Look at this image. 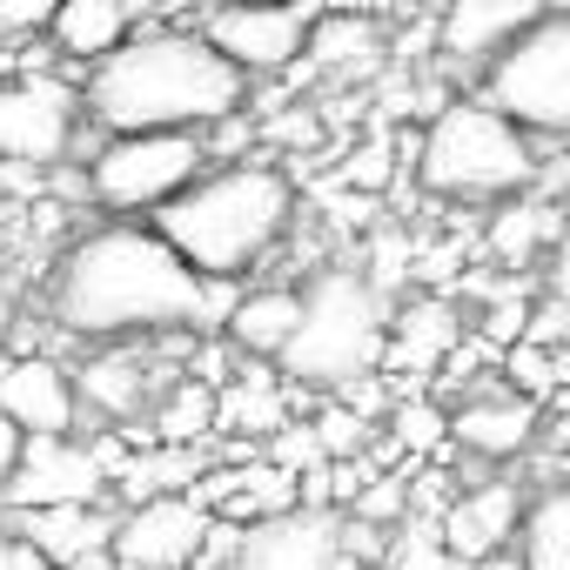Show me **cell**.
Segmentation results:
<instances>
[{"mask_svg":"<svg viewBox=\"0 0 570 570\" xmlns=\"http://www.w3.org/2000/svg\"><path fill=\"white\" fill-rule=\"evenodd\" d=\"M48 323L81 343L202 330V275L135 222L81 235L48 275Z\"/></svg>","mask_w":570,"mask_h":570,"instance_id":"cell-1","label":"cell"},{"mask_svg":"<svg viewBox=\"0 0 570 570\" xmlns=\"http://www.w3.org/2000/svg\"><path fill=\"white\" fill-rule=\"evenodd\" d=\"M81 108L101 135L128 128H215L248 108V75L188 28L161 35H128L115 55L88 68Z\"/></svg>","mask_w":570,"mask_h":570,"instance_id":"cell-2","label":"cell"},{"mask_svg":"<svg viewBox=\"0 0 570 570\" xmlns=\"http://www.w3.org/2000/svg\"><path fill=\"white\" fill-rule=\"evenodd\" d=\"M296 222V181L268 161L202 168L181 195L155 208V235L195 275H248L268 248H282Z\"/></svg>","mask_w":570,"mask_h":570,"instance_id":"cell-3","label":"cell"},{"mask_svg":"<svg viewBox=\"0 0 570 570\" xmlns=\"http://www.w3.org/2000/svg\"><path fill=\"white\" fill-rule=\"evenodd\" d=\"M543 175V155H537V135H523L503 108H490L483 95L476 101H450L430 115L423 141H416V181L436 195V202H503V195H523L537 188Z\"/></svg>","mask_w":570,"mask_h":570,"instance_id":"cell-4","label":"cell"},{"mask_svg":"<svg viewBox=\"0 0 570 570\" xmlns=\"http://www.w3.org/2000/svg\"><path fill=\"white\" fill-rule=\"evenodd\" d=\"M390 336V296L363 268H316L303 289L296 336L282 343V376L296 390H343L350 376H370L383 363Z\"/></svg>","mask_w":570,"mask_h":570,"instance_id":"cell-5","label":"cell"},{"mask_svg":"<svg viewBox=\"0 0 570 570\" xmlns=\"http://www.w3.org/2000/svg\"><path fill=\"white\" fill-rule=\"evenodd\" d=\"M483 101L537 141H570V14H537L483 61Z\"/></svg>","mask_w":570,"mask_h":570,"instance_id":"cell-6","label":"cell"},{"mask_svg":"<svg viewBox=\"0 0 570 570\" xmlns=\"http://www.w3.org/2000/svg\"><path fill=\"white\" fill-rule=\"evenodd\" d=\"M88 202L108 215H155L168 195H181L208 168L202 128H128L108 135L88 161Z\"/></svg>","mask_w":570,"mask_h":570,"instance_id":"cell-7","label":"cell"},{"mask_svg":"<svg viewBox=\"0 0 570 570\" xmlns=\"http://www.w3.org/2000/svg\"><path fill=\"white\" fill-rule=\"evenodd\" d=\"M316 14V0H215V8H202V35L242 75H275L303 61Z\"/></svg>","mask_w":570,"mask_h":570,"instance_id":"cell-8","label":"cell"},{"mask_svg":"<svg viewBox=\"0 0 570 570\" xmlns=\"http://www.w3.org/2000/svg\"><path fill=\"white\" fill-rule=\"evenodd\" d=\"M75 115H81V95L61 75L35 68L21 81H0V161H21V168L68 161Z\"/></svg>","mask_w":570,"mask_h":570,"instance_id":"cell-9","label":"cell"},{"mask_svg":"<svg viewBox=\"0 0 570 570\" xmlns=\"http://www.w3.org/2000/svg\"><path fill=\"white\" fill-rule=\"evenodd\" d=\"M202 537H208V510L188 490H161L141 497L128 517H115L108 550L121 570H188L202 557Z\"/></svg>","mask_w":570,"mask_h":570,"instance_id":"cell-10","label":"cell"},{"mask_svg":"<svg viewBox=\"0 0 570 570\" xmlns=\"http://www.w3.org/2000/svg\"><path fill=\"white\" fill-rule=\"evenodd\" d=\"M108 470L75 436H28L14 476L0 483V510H35V503H101Z\"/></svg>","mask_w":570,"mask_h":570,"instance_id":"cell-11","label":"cell"},{"mask_svg":"<svg viewBox=\"0 0 570 570\" xmlns=\"http://www.w3.org/2000/svg\"><path fill=\"white\" fill-rule=\"evenodd\" d=\"M235 570H336V517L330 510H268L242 523Z\"/></svg>","mask_w":570,"mask_h":570,"instance_id":"cell-12","label":"cell"},{"mask_svg":"<svg viewBox=\"0 0 570 570\" xmlns=\"http://www.w3.org/2000/svg\"><path fill=\"white\" fill-rule=\"evenodd\" d=\"M0 410H8L28 436H75L81 423V390L75 370H61L55 356H0Z\"/></svg>","mask_w":570,"mask_h":570,"instance_id":"cell-13","label":"cell"},{"mask_svg":"<svg viewBox=\"0 0 570 570\" xmlns=\"http://www.w3.org/2000/svg\"><path fill=\"white\" fill-rule=\"evenodd\" d=\"M450 443L483 463H510L537 443V403L517 390H476L463 410H450Z\"/></svg>","mask_w":570,"mask_h":570,"instance_id":"cell-14","label":"cell"},{"mask_svg":"<svg viewBox=\"0 0 570 570\" xmlns=\"http://www.w3.org/2000/svg\"><path fill=\"white\" fill-rule=\"evenodd\" d=\"M75 390H81V403H88L95 416H115V423H135V416L161 396V383L148 376V350H141V336L101 343V350L75 370Z\"/></svg>","mask_w":570,"mask_h":570,"instance_id":"cell-15","label":"cell"},{"mask_svg":"<svg viewBox=\"0 0 570 570\" xmlns=\"http://www.w3.org/2000/svg\"><path fill=\"white\" fill-rule=\"evenodd\" d=\"M523 490L517 483H470L450 510H443V537L436 543H450L463 563H476V557H490V550H503V543H517V523H523Z\"/></svg>","mask_w":570,"mask_h":570,"instance_id":"cell-16","label":"cell"},{"mask_svg":"<svg viewBox=\"0 0 570 570\" xmlns=\"http://www.w3.org/2000/svg\"><path fill=\"white\" fill-rule=\"evenodd\" d=\"M456 336H463V309H456L450 296H410V303L390 316L383 363H390V370L423 376V370H436V363L456 350Z\"/></svg>","mask_w":570,"mask_h":570,"instance_id":"cell-17","label":"cell"},{"mask_svg":"<svg viewBox=\"0 0 570 570\" xmlns=\"http://www.w3.org/2000/svg\"><path fill=\"white\" fill-rule=\"evenodd\" d=\"M135 0H55V14H48V48L55 55H68V61H101V55H115L128 35H135Z\"/></svg>","mask_w":570,"mask_h":570,"instance_id":"cell-18","label":"cell"},{"mask_svg":"<svg viewBox=\"0 0 570 570\" xmlns=\"http://www.w3.org/2000/svg\"><path fill=\"white\" fill-rule=\"evenodd\" d=\"M543 14V0H450V14L436 28L450 61H490L510 35H523Z\"/></svg>","mask_w":570,"mask_h":570,"instance_id":"cell-19","label":"cell"},{"mask_svg":"<svg viewBox=\"0 0 570 570\" xmlns=\"http://www.w3.org/2000/svg\"><path fill=\"white\" fill-rule=\"evenodd\" d=\"M14 537H28L48 563H68L81 550H101L115 537V510L108 503H35V510H8Z\"/></svg>","mask_w":570,"mask_h":570,"instance_id":"cell-20","label":"cell"},{"mask_svg":"<svg viewBox=\"0 0 570 570\" xmlns=\"http://www.w3.org/2000/svg\"><path fill=\"white\" fill-rule=\"evenodd\" d=\"M557 228H563V208L543 202L537 188H523V195H503V202H497L483 248H490V262H503V268H530V262L557 242Z\"/></svg>","mask_w":570,"mask_h":570,"instance_id":"cell-21","label":"cell"},{"mask_svg":"<svg viewBox=\"0 0 570 570\" xmlns=\"http://www.w3.org/2000/svg\"><path fill=\"white\" fill-rule=\"evenodd\" d=\"M296 316H303V289H255V296H235V309H228L222 336H228L242 356L275 363V356H282V343L296 336Z\"/></svg>","mask_w":570,"mask_h":570,"instance_id":"cell-22","label":"cell"},{"mask_svg":"<svg viewBox=\"0 0 570 570\" xmlns=\"http://www.w3.org/2000/svg\"><path fill=\"white\" fill-rule=\"evenodd\" d=\"M517 563L523 570H570V483L523 503L517 523Z\"/></svg>","mask_w":570,"mask_h":570,"instance_id":"cell-23","label":"cell"},{"mask_svg":"<svg viewBox=\"0 0 570 570\" xmlns=\"http://www.w3.org/2000/svg\"><path fill=\"white\" fill-rule=\"evenodd\" d=\"M383 55V28L370 21V14H316L309 21V48H303V61H316V68H363V61H376Z\"/></svg>","mask_w":570,"mask_h":570,"instance_id":"cell-24","label":"cell"},{"mask_svg":"<svg viewBox=\"0 0 570 570\" xmlns=\"http://www.w3.org/2000/svg\"><path fill=\"white\" fill-rule=\"evenodd\" d=\"M215 430V390L208 383H175V390H161V403H155V436L161 443H202Z\"/></svg>","mask_w":570,"mask_h":570,"instance_id":"cell-25","label":"cell"},{"mask_svg":"<svg viewBox=\"0 0 570 570\" xmlns=\"http://www.w3.org/2000/svg\"><path fill=\"white\" fill-rule=\"evenodd\" d=\"M443 436H450V416H443L430 396H410V403L390 410V443H396V450H410V456H436Z\"/></svg>","mask_w":570,"mask_h":570,"instance_id":"cell-26","label":"cell"},{"mask_svg":"<svg viewBox=\"0 0 570 570\" xmlns=\"http://www.w3.org/2000/svg\"><path fill=\"white\" fill-rule=\"evenodd\" d=\"M309 423H316V436H323V456H363V450L376 443V423H370V416H356L343 396H330Z\"/></svg>","mask_w":570,"mask_h":570,"instance_id":"cell-27","label":"cell"},{"mask_svg":"<svg viewBox=\"0 0 570 570\" xmlns=\"http://www.w3.org/2000/svg\"><path fill=\"white\" fill-rule=\"evenodd\" d=\"M390 570H470L450 543H436V530H430V517H403V537H396V550H390Z\"/></svg>","mask_w":570,"mask_h":570,"instance_id":"cell-28","label":"cell"},{"mask_svg":"<svg viewBox=\"0 0 570 570\" xmlns=\"http://www.w3.org/2000/svg\"><path fill=\"white\" fill-rule=\"evenodd\" d=\"M497 363L510 370V390H517V396H530V403H543V396L557 390V356H550L543 343H530V336H523V343H510Z\"/></svg>","mask_w":570,"mask_h":570,"instance_id":"cell-29","label":"cell"},{"mask_svg":"<svg viewBox=\"0 0 570 570\" xmlns=\"http://www.w3.org/2000/svg\"><path fill=\"white\" fill-rule=\"evenodd\" d=\"M350 517L403 530V517H410V476H363V490L350 497Z\"/></svg>","mask_w":570,"mask_h":570,"instance_id":"cell-30","label":"cell"},{"mask_svg":"<svg viewBox=\"0 0 570 570\" xmlns=\"http://www.w3.org/2000/svg\"><path fill=\"white\" fill-rule=\"evenodd\" d=\"M262 456L303 476V470H316V463H323V436H316V423H275V430H268V443H262Z\"/></svg>","mask_w":570,"mask_h":570,"instance_id":"cell-31","label":"cell"},{"mask_svg":"<svg viewBox=\"0 0 570 570\" xmlns=\"http://www.w3.org/2000/svg\"><path fill=\"white\" fill-rule=\"evenodd\" d=\"M410 255H416V248H410V235H403V228H383V235L370 242V268H363V275H370V282H376V289L390 296V289H396V282L410 275Z\"/></svg>","mask_w":570,"mask_h":570,"instance_id":"cell-32","label":"cell"},{"mask_svg":"<svg viewBox=\"0 0 570 570\" xmlns=\"http://www.w3.org/2000/svg\"><path fill=\"white\" fill-rule=\"evenodd\" d=\"M275 148H316V135H323V121H316V108H282V115H268V128H262Z\"/></svg>","mask_w":570,"mask_h":570,"instance_id":"cell-33","label":"cell"},{"mask_svg":"<svg viewBox=\"0 0 570 570\" xmlns=\"http://www.w3.org/2000/svg\"><path fill=\"white\" fill-rule=\"evenodd\" d=\"M55 14V0H0V41H28Z\"/></svg>","mask_w":570,"mask_h":570,"instance_id":"cell-34","label":"cell"},{"mask_svg":"<svg viewBox=\"0 0 570 570\" xmlns=\"http://www.w3.org/2000/svg\"><path fill=\"white\" fill-rule=\"evenodd\" d=\"M188 376H195V383H208V390H228V383H235V350H222V343L208 336V343L195 350Z\"/></svg>","mask_w":570,"mask_h":570,"instance_id":"cell-35","label":"cell"},{"mask_svg":"<svg viewBox=\"0 0 570 570\" xmlns=\"http://www.w3.org/2000/svg\"><path fill=\"white\" fill-rule=\"evenodd\" d=\"M523 336H530V343H543V350H557V343L570 336V309H563L557 296H543V303L530 309V330H523Z\"/></svg>","mask_w":570,"mask_h":570,"instance_id":"cell-36","label":"cell"},{"mask_svg":"<svg viewBox=\"0 0 570 570\" xmlns=\"http://www.w3.org/2000/svg\"><path fill=\"white\" fill-rule=\"evenodd\" d=\"M343 181H356V188H383V181H390V141L376 135V141H370V148L343 168Z\"/></svg>","mask_w":570,"mask_h":570,"instance_id":"cell-37","label":"cell"},{"mask_svg":"<svg viewBox=\"0 0 570 570\" xmlns=\"http://www.w3.org/2000/svg\"><path fill=\"white\" fill-rule=\"evenodd\" d=\"M550 296L570 309V202H563V228H557V242H550Z\"/></svg>","mask_w":570,"mask_h":570,"instance_id":"cell-38","label":"cell"},{"mask_svg":"<svg viewBox=\"0 0 570 570\" xmlns=\"http://www.w3.org/2000/svg\"><path fill=\"white\" fill-rule=\"evenodd\" d=\"M21 443H28V430H21L8 410H0V483L14 476V463H21Z\"/></svg>","mask_w":570,"mask_h":570,"instance_id":"cell-39","label":"cell"},{"mask_svg":"<svg viewBox=\"0 0 570 570\" xmlns=\"http://www.w3.org/2000/svg\"><path fill=\"white\" fill-rule=\"evenodd\" d=\"M55 570H121V563H115V550L101 543V550H81V557H68V563H55Z\"/></svg>","mask_w":570,"mask_h":570,"instance_id":"cell-40","label":"cell"},{"mask_svg":"<svg viewBox=\"0 0 570 570\" xmlns=\"http://www.w3.org/2000/svg\"><path fill=\"white\" fill-rule=\"evenodd\" d=\"M14 570H55V563H48V557H41L28 537H14Z\"/></svg>","mask_w":570,"mask_h":570,"instance_id":"cell-41","label":"cell"},{"mask_svg":"<svg viewBox=\"0 0 570 570\" xmlns=\"http://www.w3.org/2000/svg\"><path fill=\"white\" fill-rule=\"evenodd\" d=\"M8 330H14V282L0 275V343H8Z\"/></svg>","mask_w":570,"mask_h":570,"instance_id":"cell-42","label":"cell"},{"mask_svg":"<svg viewBox=\"0 0 570 570\" xmlns=\"http://www.w3.org/2000/svg\"><path fill=\"white\" fill-rule=\"evenodd\" d=\"M470 570H523V563H517V550H510V543H503V550H490V557H476V563H470Z\"/></svg>","mask_w":570,"mask_h":570,"instance_id":"cell-43","label":"cell"},{"mask_svg":"<svg viewBox=\"0 0 570 570\" xmlns=\"http://www.w3.org/2000/svg\"><path fill=\"white\" fill-rule=\"evenodd\" d=\"M0 570H14V537H8V523H0Z\"/></svg>","mask_w":570,"mask_h":570,"instance_id":"cell-44","label":"cell"},{"mask_svg":"<svg viewBox=\"0 0 570 570\" xmlns=\"http://www.w3.org/2000/svg\"><path fill=\"white\" fill-rule=\"evenodd\" d=\"M543 14H570V0H543Z\"/></svg>","mask_w":570,"mask_h":570,"instance_id":"cell-45","label":"cell"},{"mask_svg":"<svg viewBox=\"0 0 570 570\" xmlns=\"http://www.w3.org/2000/svg\"><path fill=\"white\" fill-rule=\"evenodd\" d=\"M195 8H215V0H195Z\"/></svg>","mask_w":570,"mask_h":570,"instance_id":"cell-46","label":"cell"}]
</instances>
